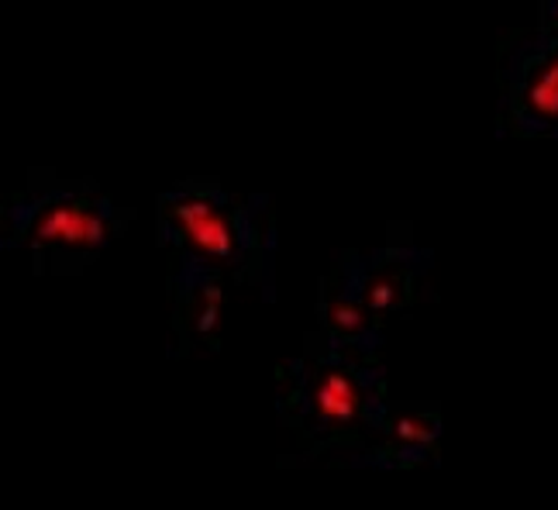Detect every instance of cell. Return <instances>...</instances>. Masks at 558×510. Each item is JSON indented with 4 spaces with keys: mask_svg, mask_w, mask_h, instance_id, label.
<instances>
[{
    "mask_svg": "<svg viewBox=\"0 0 558 510\" xmlns=\"http://www.w3.org/2000/svg\"><path fill=\"white\" fill-rule=\"evenodd\" d=\"M159 231L183 263L263 276L272 255L266 197H234L214 180H186L159 201Z\"/></svg>",
    "mask_w": 558,
    "mask_h": 510,
    "instance_id": "obj_1",
    "label": "cell"
},
{
    "mask_svg": "<svg viewBox=\"0 0 558 510\" xmlns=\"http://www.w3.org/2000/svg\"><path fill=\"white\" fill-rule=\"evenodd\" d=\"M124 210L87 180H52L35 173L32 183L4 204L8 245L28 248L56 269L90 263L111 242Z\"/></svg>",
    "mask_w": 558,
    "mask_h": 510,
    "instance_id": "obj_2",
    "label": "cell"
},
{
    "mask_svg": "<svg viewBox=\"0 0 558 510\" xmlns=\"http://www.w3.org/2000/svg\"><path fill=\"white\" fill-rule=\"evenodd\" d=\"M500 132L558 138V32L510 38L500 56Z\"/></svg>",
    "mask_w": 558,
    "mask_h": 510,
    "instance_id": "obj_3",
    "label": "cell"
},
{
    "mask_svg": "<svg viewBox=\"0 0 558 510\" xmlns=\"http://www.w3.org/2000/svg\"><path fill=\"white\" fill-rule=\"evenodd\" d=\"M414 263H417V252L390 248V252L369 255V259H349V276H338V280L359 296L362 307L373 317H379L411 301L414 280L421 276Z\"/></svg>",
    "mask_w": 558,
    "mask_h": 510,
    "instance_id": "obj_4",
    "label": "cell"
},
{
    "mask_svg": "<svg viewBox=\"0 0 558 510\" xmlns=\"http://www.w3.org/2000/svg\"><path fill=\"white\" fill-rule=\"evenodd\" d=\"M362 390H366V379H362V373L352 363L328 359V363L314 373V382H311L317 417H325L331 424L352 421L362 408Z\"/></svg>",
    "mask_w": 558,
    "mask_h": 510,
    "instance_id": "obj_5",
    "label": "cell"
},
{
    "mask_svg": "<svg viewBox=\"0 0 558 510\" xmlns=\"http://www.w3.org/2000/svg\"><path fill=\"white\" fill-rule=\"evenodd\" d=\"M538 28L558 32V0H538Z\"/></svg>",
    "mask_w": 558,
    "mask_h": 510,
    "instance_id": "obj_6",
    "label": "cell"
}]
</instances>
